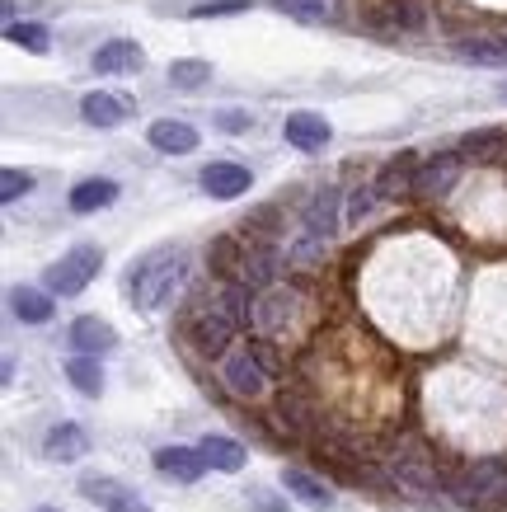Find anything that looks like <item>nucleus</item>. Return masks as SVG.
<instances>
[{
    "mask_svg": "<svg viewBox=\"0 0 507 512\" xmlns=\"http://www.w3.org/2000/svg\"><path fill=\"white\" fill-rule=\"evenodd\" d=\"M249 296L240 282H226L221 292L212 296H198L193 306H188L184 315V329H188V339H193V348L207 357H226V343L235 339V329L249 320Z\"/></svg>",
    "mask_w": 507,
    "mask_h": 512,
    "instance_id": "obj_1",
    "label": "nucleus"
},
{
    "mask_svg": "<svg viewBox=\"0 0 507 512\" xmlns=\"http://www.w3.org/2000/svg\"><path fill=\"white\" fill-rule=\"evenodd\" d=\"M184 273H188V254L179 245H160L141 264H132V301H137V311H160L174 296V287L184 282Z\"/></svg>",
    "mask_w": 507,
    "mask_h": 512,
    "instance_id": "obj_2",
    "label": "nucleus"
},
{
    "mask_svg": "<svg viewBox=\"0 0 507 512\" xmlns=\"http://www.w3.org/2000/svg\"><path fill=\"white\" fill-rule=\"evenodd\" d=\"M334 231H338V188H320V193H315V202L306 207V221H301L296 245L287 249V264H292V268H310L324 254V245L334 240Z\"/></svg>",
    "mask_w": 507,
    "mask_h": 512,
    "instance_id": "obj_3",
    "label": "nucleus"
},
{
    "mask_svg": "<svg viewBox=\"0 0 507 512\" xmlns=\"http://www.w3.org/2000/svg\"><path fill=\"white\" fill-rule=\"evenodd\" d=\"M99 268H104V249H99V245L66 249L62 259H57V264L43 273V278H47V292H52V296H80L94 278H99Z\"/></svg>",
    "mask_w": 507,
    "mask_h": 512,
    "instance_id": "obj_4",
    "label": "nucleus"
},
{
    "mask_svg": "<svg viewBox=\"0 0 507 512\" xmlns=\"http://www.w3.org/2000/svg\"><path fill=\"white\" fill-rule=\"evenodd\" d=\"M296 311H301V296L287 292V287H273V292H259V301H254V329H259V339H277V334H287L296 320Z\"/></svg>",
    "mask_w": 507,
    "mask_h": 512,
    "instance_id": "obj_5",
    "label": "nucleus"
},
{
    "mask_svg": "<svg viewBox=\"0 0 507 512\" xmlns=\"http://www.w3.org/2000/svg\"><path fill=\"white\" fill-rule=\"evenodd\" d=\"M221 381H226V390L240 395V400H259L263 390H268V372H263L259 357L249 353V343L221 357Z\"/></svg>",
    "mask_w": 507,
    "mask_h": 512,
    "instance_id": "obj_6",
    "label": "nucleus"
},
{
    "mask_svg": "<svg viewBox=\"0 0 507 512\" xmlns=\"http://www.w3.org/2000/svg\"><path fill=\"white\" fill-rule=\"evenodd\" d=\"M451 494L461 498V503H489V498H503L507 494V466L503 461H475L461 480L451 484Z\"/></svg>",
    "mask_w": 507,
    "mask_h": 512,
    "instance_id": "obj_7",
    "label": "nucleus"
},
{
    "mask_svg": "<svg viewBox=\"0 0 507 512\" xmlns=\"http://www.w3.org/2000/svg\"><path fill=\"white\" fill-rule=\"evenodd\" d=\"M277 273H282V254L268 240H245V264H240V287L245 292H273Z\"/></svg>",
    "mask_w": 507,
    "mask_h": 512,
    "instance_id": "obj_8",
    "label": "nucleus"
},
{
    "mask_svg": "<svg viewBox=\"0 0 507 512\" xmlns=\"http://www.w3.org/2000/svg\"><path fill=\"white\" fill-rule=\"evenodd\" d=\"M461 151H442V156H432L418 165V179H414V198H442L451 193V184L461 179Z\"/></svg>",
    "mask_w": 507,
    "mask_h": 512,
    "instance_id": "obj_9",
    "label": "nucleus"
},
{
    "mask_svg": "<svg viewBox=\"0 0 507 512\" xmlns=\"http://www.w3.org/2000/svg\"><path fill=\"white\" fill-rule=\"evenodd\" d=\"M80 494L90 498V503H99L104 512H151L146 508V498L132 494L127 484L108 480V475H85V480H80Z\"/></svg>",
    "mask_w": 507,
    "mask_h": 512,
    "instance_id": "obj_10",
    "label": "nucleus"
},
{
    "mask_svg": "<svg viewBox=\"0 0 507 512\" xmlns=\"http://www.w3.org/2000/svg\"><path fill=\"white\" fill-rule=\"evenodd\" d=\"M367 29L381 33V38L414 33V29H423V10H418L414 0H381L376 10H367Z\"/></svg>",
    "mask_w": 507,
    "mask_h": 512,
    "instance_id": "obj_11",
    "label": "nucleus"
},
{
    "mask_svg": "<svg viewBox=\"0 0 507 512\" xmlns=\"http://www.w3.org/2000/svg\"><path fill=\"white\" fill-rule=\"evenodd\" d=\"M155 470L165 480H179V484H198L207 475V456L198 447H160L155 451Z\"/></svg>",
    "mask_w": 507,
    "mask_h": 512,
    "instance_id": "obj_12",
    "label": "nucleus"
},
{
    "mask_svg": "<svg viewBox=\"0 0 507 512\" xmlns=\"http://www.w3.org/2000/svg\"><path fill=\"white\" fill-rule=\"evenodd\" d=\"M71 348H76L80 357L113 353V348H118V334H113V325L99 320V315H80L76 325H71Z\"/></svg>",
    "mask_w": 507,
    "mask_h": 512,
    "instance_id": "obj_13",
    "label": "nucleus"
},
{
    "mask_svg": "<svg viewBox=\"0 0 507 512\" xmlns=\"http://www.w3.org/2000/svg\"><path fill=\"white\" fill-rule=\"evenodd\" d=\"M282 137H287V146H296V151H324L329 137H334V127L324 123L320 113H292V118L282 123Z\"/></svg>",
    "mask_w": 507,
    "mask_h": 512,
    "instance_id": "obj_14",
    "label": "nucleus"
},
{
    "mask_svg": "<svg viewBox=\"0 0 507 512\" xmlns=\"http://www.w3.org/2000/svg\"><path fill=\"white\" fill-rule=\"evenodd\" d=\"M198 184L207 188L212 198H240V193H249V170L235 165V160H212V165L198 174Z\"/></svg>",
    "mask_w": 507,
    "mask_h": 512,
    "instance_id": "obj_15",
    "label": "nucleus"
},
{
    "mask_svg": "<svg viewBox=\"0 0 507 512\" xmlns=\"http://www.w3.org/2000/svg\"><path fill=\"white\" fill-rule=\"evenodd\" d=\"M146 66V52H141L132 38H113L94 52V71L99 76H123V71H141Z\"/></svg>",
    "mask_w": 507,
    "mask_h": 512,
    "instance_id": "obj_16",
    "label": "nucleus"
},
{
    "mask_svg": "<svg viewBox=\"0 0 507 512\" xmlns=\"http://www.w3.org/2000/svg\"><path fill=\"white\" fill-rule=\"evenodd\" d=\"M282 489L296 498V503H306V508H334V489L324 480H315L310 470H301V466H287L282 470Z\"/></svg>",
    "mask_w": 507,
    "mask_h": 512,
    "instance_id": "obj_17",
    "label": "nucleus"
},
{
    "mask_svg": "<svg viewBox=\"0 0 507 512\" xmlns=\"http://www.w3.org/2000/svg\"><path fill=\"white\" fill-rule=\"evenodd\" d=\"M146 141L165 156H188V151H198V127L179 123V118H160V123H151Z\"/></svg>",
    "mask_w": 507,
    "mask_h": 512,
    "instance_id": "obj_18",
    "label": "nucleus"
},
{
    "mask_svg": "<svg viewBox=\"0 0 507 512\" xmlns=\"http://www.w3.org/2000/svg\"><path fill=\"white\" fill-rule=\"evenodd\" d=\"M66 202H71L76 217H90V212H104V207L118 202V184H113V179H80Z\"/></svg>",
    "mask_w": 507,
    "mask_h": 512,
    "instance_id": "obj_19",
    "label": "nucleus"
},
{
    "mask_svg": "<svg viewBox=\"0 0 507 512\" xmlns=\"http://www.w3.org/2000/svg\"><path fill=\"white\" fill-rule=\"evenodd\" d=\"M85 451H90V437H85V428H76V423H57V428L43 437L47 461H80Z\"/></svg>",
    "mask_w": 507,
    "mask_h": 512,
    "instance_id": "obj_20",
    "label": "nucleus"
},
{
    "mask_svg": "<svg viewBox=\"0 0 507 512\" xmlns=\"http://www.w3.org/2000/svg\"><path fill=\"white\" fill-rule=\"evenodd\" d=\"M414 179H418V156L414 151H400V156L381 170L376 188H381V198H400V193H414Z\"/></svg>",
    "mask_w": 507,
    "mask_h": 512,
    "instance_id": "obj_21",
    "label": "nucleus"
},
{
    "mask_svg": "<svg viewBox=\"0 0 507 512\" xmlns=\"http://www.w3.org/2000/svg\"><path fill=\"white\" fill-rule=\"evenodd\" d=\"M10 311L24 325H47L52 320V292H33V287H15L10 292Z\"/></svg>",
    "mask_w": 507,
    "mask_h": 512,
    "instance_id": "obj_22",
    "label": "nucleus"
},
{
    "mask_svg": "<svg viewBox=\"0 0 507 512\" xmlns=\"http://www.w3.org/2000/svg\"><path fill=\"white\" fill-rule=\"evenodd\" d=\"M80 113H85V123L90 127H118L127 118V104L123 99H113V94H104V90H94V94L80 99Z\"/></svg>",
    "mask_w": 507,
    "mask_h": 512,
    "instance_id": "obj_23",
    "label": "nucleus"
},
{
    "mask_svg": "<svg viewBox=\"0 0 507 512\" xmlns=\"http://www.w3.org/2000/svg\"><path fill=\"white\" fill-rule=\"evenodd\" d=\"M198 451L207 456V466H212V470H226V475L245 470V447H240L235 437H202Z\"/></svg>",
    "mask_w": 507,
    "mask_h": 512,
    "instance_id": "obj_24",
    "label": "nucleus"
},
{
    "mask_svg": "<svg viewBox=\"0 0 507 512\" xmlns=\"http://www.w3.org/2000/svg\"><path fill=\"white\" fill-rule=\"evenodd\" d=\"M461 156L484 160V165H498V160L507 156V132H493V127H484V132H470V137L461 141Z\"/></svg>",
    "mask_w": 507,
    "mask_h": 512,
    "instance_id": "obj_25",
    "label": "nucleus"
},
{
    "mask_svg": "<svg viewBox=\"0 0 507 512\" xmlns=\"http://www.w3.org/2000/svg\"><path fill=\"white\" fill-rule=\"evenodd\" d=\"M456 57L475 66H507V43L503 38H461L456 43Z\"/></svg>",
    "mask_w": 507,
    "mask_h": 512,
    "instance_id": "obj_26",
    "label": "nucleus"
},
{
    "mask_svg": "<svg viewBox=\"0 0 507 512\" xmlns=\"http://www.w3.org/2000/svg\"><path fill=\"white\" fill-rule=\"evenodd\" d=\"M66 376H71V386L80 390V395H99L104 390V367H99V357H71L66 362Z\"/></svg>",
    "mask_w": 507,
    "mask_h": 512,
    "instance_id": "obj_27",
    "label": "nucleus"
},
{
    "mask_svg": "<svg viewBox=\"0 0 507 512\" xmlns=\"http://www.w3.org/2000/svg\"><path fill=\"white\" fill-rule=\"evenodd\" d=\"M273 5L287 19H301V24H324V19L334 15V10H329V0H273Z\"/></svg>",
    "mask_w": 507,
    "mask_h": 512,
    "instance_id": "obj_28",
    "label": "nucleus"
},
{
    "mask_svg": "<svg viewBox=\"0 0 507 512\" xmlns=\"http://www.w3.org/2000/svg\"><path fill=\"white\" fill-rule=\"evenodd\" d=\"M5 38H10V43H19L24 52H33V57H43V52H47V29H43V24H10V29H5Z\"/></svg>",
    "mask_w": 507,
    "mask_h": 512,
    "instance_id": "obj_29",
    "label": "nucleus"
},
{
    "mask_svg": "<svg viewBox=\"0 0 507 512\" xmlns=\"http://www.w3.org/2000/svg\"><path fill=\"white\" fill-rule=\"evenodd\" d=\"M169 80H174L179 90H198L202 80H212V66H207V62H193V57H188V62H174V66H169Z\"/></svg>",
    "mask_w": 507,
    "mask_h": 512,
    "instance_id": "obj_30",
    "label": "nucleus"
},
{
    "mask_svg": "<svg viewBox=\"0 0 507 512\" xmlns=\"http://www.w3.org/2000/svg\"><path fill=\"white\" fill-rule=\"evenodd\" d=\"M376 202H381V188H376V184L357 188L353 202H348V221H353V226H362V221H367L371 212H376Z\"/></svg>",
    "mask_w": 507,
    "mask_h": 512,
    "instance_id": "obj_31",
    "label": "nucleus"
},
{
    "mask_svg": "<svg viewBox=\"0 0 507 512\" xmlns=\"http://www.w3.org/2000/svg\"><path fill=\"white\" fill-rule=\"evenodd\" d=\"M24 193H33V174L29 170H5L0 174V202H19Z\"/></svg>",
    "mask_w": 507,
    "mask_h": 512,
    "instance_id": "obj_32",
    "label": "nucleus"
},
{
    "mask_svg": "<svg viewBox=\"0 0 507 512\" xmlns=\"http://www.w3.org/2000/svg\"><path fill=\"white\" fill-rule=\"evenodd\" d=\"M249 0H216V5H193V19H212V15H245Z\"/></svg>",
    "mask_w": 507,
    "mask_h": 512,
    "instance_id": "obj_33",
    "label": "nucleus"
},
{
    "mask_svg": "<svg viewBox=\"0 0 507 512\" xmlns=\"http://www.w3.org/2000/svg\"><path fill=\"white\" fill-rule=\"evenodd\" d=\"M249 508H254V512H287V503H277L273 494H263V489H254V498H249Z\"/></svg>",
    "mask_w": 507,
    "mask_h": 512,
    "instance_id": "obj_34",
    "label": "nucleus"
},
{
    "mask_svg": "<svg viewBox=\"0 0 507 512\" xmlns=\"http://www.w3.org/2000/svg\"><path fill=\"white\" fill-rule=\"evenodd\" d=\"M216 123H221V132H245L249 118H245V113H235V109H226L221 118H216Z\"/></svg>",
    "mask_w": 507,
    "mask_h": 512,
    "instance_id": "obj_35",
    "label": "nucleus"
},
{
    "mask_svg": "<svg viewBox=\"0 0 507 512\" xmlns=\"http://www.w3.org/2000/svg\"><path fill=\"white\" fill-rule=\"evenodd\" d=\"M498 99H503V104H507V85H503V90H498Z\"/></svg>",
    "mask_w": 507,
    "mask_h": 512,
    "instance_id": "obj_36",
    "label": "nucleus"
},
{
    "mask_svg": "<svg viewBox=\"0 0 507 512\" xmlns=\"http://www.w3.org/2000/svg\"><path fill=\"white\" fill-rule=\"evenodd\" d=\"M33 512H57V508H33Z\"/></svg>",
    "mask_w": 507,
    "mask_h": 512,
    "instance_id": "obj_37",
    "label": "nucleus"
}]
</instances>
